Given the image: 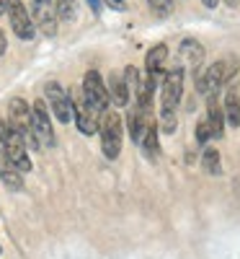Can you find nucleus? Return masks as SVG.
<instances>
[{"mask_svg": "<svg viewBox=\"0 0 240 259\" xmlns=\"http://www.w3.org/2000/svg\"><path fill=\"white\" fill-rule=\"evenodd\" d=\"M181 96H184V68L176 65V68L165 70L163 91H160V127L165 133L176 130V112H178Z\"/></svg>", "mask_w": 240, "mask_h": 259, "instance_id": "1", "label": "nucleus"}, {"mask_svg": "<svg viewBox=\"0 0 240 259\" xmlns=\"http://www.w3.org/2000/svg\"><path fill=\"white\" fill-rule=\"evenodd\" d=\"M235 73H237V60L235 57L217 60L204 70V75H196V91L204 94V96H212L220 89H225V85H230Z\"/></svg>", "mask_w": 240, "mask_h": 259, "instance_id": "2", "label": "nucleus"}, {"mask_svg": "<svg viewBox=\"0 0 240 259\" xmlns=\"http://www.w3.org/2000/svg\"><path fill=\"white\" fill-rule=\"evenodd\" d=\"M0 145L8 153V158L18 166L21 174H29L31 171V158L26 150V140L21 138V133L11 124V122H0Z\"/></svg>", "mask_w": 240, "mask_h": 259, "instance_id": "3", "label": "nucleus"}, {"mask_svg": "<svg viewBox=\"0 0 240 259\" xmlns=\"http://www.w3.org/2000/svg\"><path fill=\"white\" fill-rule=\"evenodd\" d=\"M98 133H101V150H103V156L106 158H116L122 153V138H124V124H122V117L116 112L108 109L103 117H101V127H98Z\"/></svg>", "mask_w": 240, "mask_h": 259, "instance_id": "4", "label": "nucleus"}, {"mask_svg": "<svg viewBox=\"0 0 240 259\" xmlns=\"http://www.w3.org/2000/svg\"><path fill=\"white\" fill-rule=\"evenodd\" d=\"M83 99H85V104H88L98 117H103L108 112L111 99H108V89L103 85L98 70H88L83 75Z\"/></svg>", "mask_w": 240, "mask_h": 259, "instance_id": "5", "label": "nucleus"}, {"mask_svg": "<svg viewBox=\"0 0 240 259\" xmlns=\"http://www.w3.org/2000/svg\"><path fill=\"white\" fill-rule=\"evenodd\" d=\"M8 122L21 133V138L26 140V145H31L34 150L41 148L36 135H34V127H31V106L24 99H11V104H8Z\"/></svg>", "mask_w": 240, "mask_h": 259, "instance_id": "6", "label": "nucleus"}, {"mask_svg": "<svg viewBox=\"0 0 240 259\" xmlns=\"http://www.w3.org/2000/svg\"><path fill=\"white\" fill-rule=\"evenodd\" d=\"M44 101L49 106V112L62 122V124H68L73 119V96L62 89V85L57 80H49L44 85Z\"/></svg>", "mask_w": 240, "mask_h": 259, "instance_id": "7", "label": "nucleus"}, {"mask_svg": "<svg viewBox=\"0 0 240 259\" xmlns=\"http://www.w3.org/2000/svg\"><path fill=\"white\" fill-rule=\"evenodd\" d=\"M6 13L11 18L13 34L24 41H31L36 34V26H34V18L29 16V8L24 6V0H6Z\"/></svg>", "mask_w": 240, "mask_h": 259, "instance_id": "8", "label": "nucleus"}, {"mask_svg": "<svg viewBox=\"0 0 240 259\" xmlns=\"http://www.w3.org/2000/svg\"><path fill=\"white\" fill-rule=\"evenodd\" d=\"M31 127H34V135H36L41 148H52L54 145V130H52L47 101L39 99V101L31 104Z\"/></svg>", "mask_w": 240, "mask_h": 259, "instance_id": "9", "label": "nucleus"}, {"mask_svg": "<svg viewBox=\"0 0 240 259\" xmlns=\"http://www.w3.org/2000/svg\"><path fill=\"white\" fill-rule=\"evenodd\" d=\"M73 119H75V127L83 135H96L98 127H101L98 114L85 104V99H73Z\"/></svg>", "mask_w": 240, "mask_h": 259, "instance_id": "10", "label": "nucleus"}, {"mask_svg": "<svg viewBox=\"0 0 240 259\" xmlns=\"http://www.w3.org/2000/svg\"><path fill=\"white\" fill-rule=\"evenodd\" d=\"M34 21L47 36L57 34V6L54 0H34Z\"/></svg>", "mask_w": 240, "mask_h": 259, "instance_id": "11", "label": "nucleus"}, {"mask_svg": "<svg viewBox=\"0 0 240 259\" xmlns=\"http://www.w3.org/2000/svg\"><path fill=\"white\" fill-rule=\"evenodd\" d=\"M0 179L11 192H21L24 189V174L18 171V166L8 158L6 150H0Z\"/></svg>", "mask_w": 240, "mask_h": 259, "instance_id": "12", "label": "nucleus"}, {"mask_svg": "<svg viewBox=\"0 0 240 259\" xmlns=\"http://www.w3.org/2000/svg\"><path fill=\"white\" fill-rule=\"evenodd\" d=\"M165 60H168V47L165 45H155L147 57H145V68H147V78L160 80L165 78Z\"/></svg>", "mask_w": 240, "mask_h": 259, "instance_id": "13", "label": "nucleus"}, {"mask_svg": "<svg viewBox=\"0 0 240 259\" xmlns=\"http://www.w3.org/2000/svg\"><path fill=\"white\" fill-rule=\"evenodd\" d=\"M207 122H209V130H212V138H222L225 135V109L220 106V99L217 94L207 96Z\"/></svg>", "mask_w": 240, "mask_h": 259, "instance_id": "14", "label": "nucleus"}, {"mask_svg": "<svg viewBox=\"0 0 240 259\" xmlns=\"http://www.w3.org/2000/svg\"><path fill=\"white\" fill-rule=\"evenodd\" d=\"M222 109H225L227 124H230V127H240V91H237V85H232V83L227 85Z\"/></svg>", "mask_w": 240, "mask_h": 259, "instance_id": "15", "label": "nucleus"}, {"mask_svg": "<svg viewBox=\"0 0 240 259\" xmlns=\"http://www.w3.org/2000/svg\"><path fill=\"white\" fill-rule=\"evenodd\" d=\"M108 99H111V104H116V106H127L129 104V89H127V80H124V75H111L108 78Z\"/></svg>", "mask_w": 240, "mask_h": 259, "instance_id": "16", "label": "nucleus"}, {"mask_svg": "<svg viewBox=\"0 0 240 259\" xmlns=\"http://www.w3.org/2000/svg\"><path fill=\"white\" fill-rule=\"evenodd\" d=\"M181 55H184V60L189 62V68H194V70L202 68V62H204V47L199 45V41L186 39L184 45H181Z\"/></svg>", "mask_w": 240, "mask_h": 259, "instance_id": "17", "label": "nucleus"}, {"mask_svg": "<svg viewBox=\"0 0 240 259\" xmlns=\"http://www.w3.org/2000/svg\"><path fill=\"white\" fill-rule=\"evenodd\" d=\"M202 168L207 171L209 177L222 174V158H220V150H214V148H204V153H202Z\"/></svg>", "mask_w": 240, "mask_h": 259, "instance_id": "18", "label": "nucleus"}, {"mask_svg": "<svg viewBox=\"0 0 240 259\" xmlns=\"http://www.w3.org/2000/svg\"><path fill=\"white\" fill-rule=\"evenodd\" d=\"M142 150L150 156V158H155L158 156V150H160V140H158V122H152L150 127H147V133H145V138H142Z\"/></svg>", "mask_w": 240, "mask_h": 259, "instance_id": "19", "label": "nucleus"}, {"mask_svg": "<svg viewBox=\"0 0 240 259\" xmlns=\"http://www.w3.org/2000/svg\"><path fill=\"white\" fill-rule=\"evenodd\" d=\"M124 80H127V89L132 96H137L142 91V78H140V70L135 68V65H127L124 68Z\"/></svg>", "mask_w": 240, "mask_h": 259, "instance_id": "20", "label": "nucleus"}, {"mask_svg": "<svg viewBox=\"0 0 240 259\" xmlns=\"http://www.w3.org/2000/svg\"><path fill=\"white\" fill-rule=\"evenodd\" d=\"M54 6H57V16L65 21H70L75 16V0H54Z\"/></svg>", "mask_w": 240, "mask_h": 259, "instance_id": "21", "label": "nucleus"}, {"mask_svg": "<svg viewBox=\"0 0 240 259\" xmlns=\"http://www.w3.org/2000/svg\"><path fill=\"white\" fill-rule=\"evenodd\" d=\"M150 8H152V13L155 16H168L170 11H173V0H150Z\"/></svg>", "mask_w": 240, "mask_h": 259, "instance_id": "22", "label": "nucleus"}, {"mask_svg": "<svg viewBox=\"0 0 240 259\" xmlns=\"http://www.w3.org/2000/svg\"><path fill=\"white\" fill-rule=\"evenodd\" d=\"M209 138H212L209 122H207V119H199V124H196V140H199V143H207Z\"/></svg>", "mask_w": 240, "mask_h": 259, "instance_id": "23", "label": "nucleus"}, {"mask_svg": "<svg viewBox=\"0 0 240 259\" xmlns=\"http://www.w3.org/2000/svg\"><path fill=\"white\" fill-rule=\"evenodd\" d=\"M103 3L108 8H114V11H124V0H103Z\"/></svg>", "mask_w": 240, "mask_h": 259, "instance_id": "24", "label": "nucleus"}, {"mask_svg": "<svg viewBox=\"0 0 240 259\" xmlns=\"http://www.w3.org/2000/svg\"><path fill=\"white\" fill-rule=\"evenodd\" d=\"M6 50H8V41H6V34H3V29H0V55H6Z\"/></svg>", "mask_w": 240, "mask_h": 259, "instance_id": "25", "label": "nucleus"}, {"mask_svg": "<svg viewBox=\"0 0 240 259\" xmlns=\"http://www.w3.org/2000/svg\"><path fill=\"white\" fill-rule=\"evenodd\" d=\"M202 3H204L207 8H217V0H202Z\"/></svg>", "mask_w": 240, "mask_h": 259, "instance_id": "26", "label": "nucleus"}, {"mask_svg": "<svg viewBox=\"0 0 240 259\" xmlns=\"http://www.w3.org/2000/svg\"><path fill=\"white\" fill-rule=\"evenodd\" d=\"M98 3H101V0H88V6H91V8H93V11H98V8H101V6H98Z\"/></svg>", "mask_w": 240, "mask_h": 259, "instance_id": "27", "label": "nucleus"}, {"mask_svg": "<svg viewBox=\"0 0 240 259\" xmlns=\"http://www.w3.org/2000/svg\"><path fill=\"white\" fill-rule=\"evenodd\" d=\"M6 13V0H0V16Z\"/></svg>", "mask_w": 240, "mask_h": 259, "instance_id": "28", "label": "nucleus"}]
</instances>
